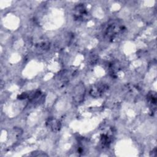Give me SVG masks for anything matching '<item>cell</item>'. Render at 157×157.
<instances>
[{
	"label": "cell",
	"mask_w": 157,
	"mask_h": 157,
	"mask_svg": "<svg viewBox=\"0 0 157 157\" xmlns=\"http://www.w3.org/2000/svg\"><path fill=\"white\" fill-rule=\"evenodd\" d=\"M124 27L123 23L118 20H113L110 21L104 31V37L109 40H113L118 34L121 33Z\"/></svg>",
	"instance_id": "obj_1"
},
{
	"label": "cell",
	"mask_w": 157,
	"mask_h": 157,
	"mask_svg": "<svg viewBox=\"0 0 157 157\" xmlns=\"http://www.w3.org/2000/svg\"><path fill=\"white\" fill-rule=\"evenodd\" d=\"M86 89L83 82L78 83L72 91V99L74 103L79 104L84 99Z\"/></svg>",
	"instance_id": "obj_2"
},
{
	"label": "cell",
	"mask_w": 157,
	"mask_h": 157,
	"mask_svg": "<svg viewBox=\"0 0 157 157\" xmlns=\"http://www.w3.org/2000/svg\"><path fill=\"white\" fill-rule=\"evenodd\" d=\"M88 12L83 4H79L75 6L73 9V17L76 21H82L88 17Z\"/></svg>",
	"instance_id": "obj_3"
},
{
	"label": "cell",
	"mask_w": 157,
	"mask_h": 157,
	"mask_svg": "<svg viewBox=\"0 0 157 157\" xmlns=\"http://www.w3.org/2000/svg\"><path fill=\"white\" fill-rule=\"evenodd\" d=\"M109 86L104 83H97L93 85L90 90V94L95 98L101 97L107 90Z\"/></svg>",
	"instance_id": "obj_4"
},
{
	"label": "cell",
	"mask_w": 157,
	"mask_h": 157,
	"mask_svg": "<svg viewBox=\"0 0 157 157\" xmlns=\"http://www.w3.org/2000/svg\"><path fill=\"white\" fill-rule=\"evenodd\" d=\"M45 124L47 128L53 132H58L61 128L60 121L53 117L48 118L45 122Z\"/></svg>",
	"instance_id": "obj_5"
},
{
	"label": "cell",
	"mask_w": 157,
	"mask_h": 157,
	"mask_svg": "<svg viewBox=\"0 0 157 157\" xmlns=\"http://www.w3.org/2000/svg\"><path fill=\"white\" fill-rule=\"evenodd\" d=\"M111 141H112L111 137L108 134H103L101 135L100 142L102 147H109L110 144L111 143Z\"/></svg>",
	"instance_id": "obj_6"
},
{
	"label": "cell",
	"mask_w": 157,
	"mask_h": 157,
	"mask_svg": "<svg viewBox=\"0 0 157 157\" xmlns=\"http://www.w3.org/2000/svg\"><path fill=\"white\" fill-rule=\"evenodd\" d=\"M147 100L148 102L152 105H156V93L154 91H151L150 92L147 96Z\"/></svg>",
	"instance_id": "obj_7"
}]
</instances>
